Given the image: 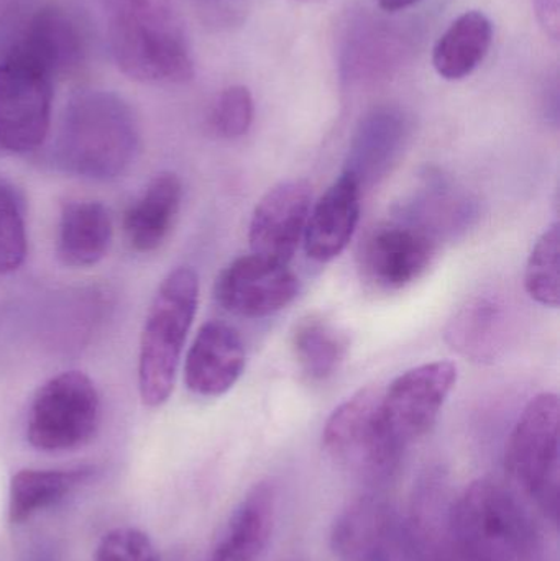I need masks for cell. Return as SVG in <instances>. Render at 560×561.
I'll return each mask as SVG.
<instances>
[{"label":"cell","mask_w":560,"mask_h":561,"mask_svg":"<svg viewBox=\"0 0 560 561\" xmlns=\"http://www.w3.org/2000/svg\"><path fill=\"white\" fill-rule=\"evenodd\" d=\"M138 150L137 117L121 95L88 89L69 99L53 147L62 171L84 180H115L134 164Z\"/></svg>","instance_id":"cell-1"},{"label":"cell","mask_w":560,"mask_h":561,"mask_svg":"<svg viewBox=\"0 0 560 561\" xmlns=\"http://www.w3.org/2000/svg\"><path fill=\"white\" fill-rule=\"evenodd\" d=\"M446 534L480 561H542L545 553L526 497L499 478H479L447 506Z\"/></svg>","instance_id":"cell-2"},{"label":"cell","mask_w":560,"mask_h":561,"mask_svg":"<svg viewBox=\"0 0 560 561\" xmlns=\"http://www.w3.org/2000/svg\"><path fill=\"white\" fill-rule=\"evenodd\" d=\"M107 39L121 71L144 84H184L194 61L171 0H105Z\"/></svg>","instance_id":"cell-3"},{"label":"cell","mask_w":560,"mask_h":561,"mask_svg":"<svg viewBox=\"0 0 560 561\" xmlns=\"http://www.w3.org/2000/svg\"><path fill=\"white\" fill-rule=\"evenodd\" d=\"M197 302L199 278L181 266L161 280L148 307L138 352V391L147 408H161L173 394Z\"/></svg>","instance_id":"cell-4"},{"label":"cell","mask_w":560,"mask_h":561,"mask_svg":"<svg viewBox=\"0 0 560 561\" xmlns=\"http://www.w3.org/2000/svg\"><path fill=\"white\" fill-rule=\"evenodd\" d=\"M559 417L558 394L533 398L510 435L505 457L510 484L552 524L559 519Z\"/></svg>","instance_id":"cell-5"},{"label":"cell","mask_w":560,"mask_h":561,"mask_svg":"<svg viewBox=\"0 0 560 561\" xmlns=\"http://www.w3.org/2000/svg\"><path fill=\"white\" fill-rule=\"evenodd\" d=\"M381 394L377 386L362 388L332 412L322 432L329 457L372 483L388 480L404 454L385 427Z\"/></svg>","instance_id":"cell-6"},{"label":"cell","mask_w":560,"mask_h":561,"mask_svg":"<svg viewBox=\"0 0 560 561\" xmlns=\"http://www.w3.org/2000/svg\"><path fill=\"white\" fill-rule=\"evenodd\" d=\"M101 422V398L94 382L79 371L53 376L30 405L26 438L42 451H69L94 438Z\"/></svg>","instance_id":"cell-7"},{"label":"cell","mask_w":560,"mask_h":561,"mask_svg":"<svg viewBox=\"0 0 560 561\" xmlns=\"http://www.w3.org/2000/svg\"><path fill=\"white\" fill-rule=\"evenodd\" d=\"M53 79L7 49L0 58V150H38L52 127Z\"/></svg>","instance_id":"cell-8"},{"label":"cell","mask_w":560,"mask_h":561,"mask_svg":"<svg viewBox=\"0 0 560 561\" xmlns=\"http://www.w3.org/2000/svg\"><path fill=\"white\" fill-rule=\"evenodd\" d=\"M437 255L436 236L413 220H391L368 230L358 249V272L378 293H398L426 275Z\"/></svg>","instance_id":"cell-9"},{"label":"cell","mask_w":560,"mask_h":561,"mask_svg":"<svg viewBox=\"0 0 560 561\" xmlns=\"http://www.w3.org/2000/svg\"><path fill=\"white\" fill-rule=\"evenodd\" d=\"M456 385L457 366L439 359L401 373L384 389L385 427L401 450L430 434Z\"/></svg>","instance_id":"cell-10"},{"label":"cell","mask_w":560,"mask_h":561,"mask_svg":"<svg viewBox=\"0 0 560 561\" xmlns=\"http://www.w3.org/2000/svg\"><path fill=\"white\" fill-rule=\"evenodd\" d=\"M331 549L338 561H408L410 530L390 501L368 494L335 517Z\"/></svg>","instance_id":"cell-11"},{"label":"cell","mask_w":560,"mask_h":561,"mask_svg":"<svg viewBox=\"0 0 560 561\" xmlns=\"http://www.w3.org/2000/svg\"><path fill=\"white\" fill-rule=\"evenodd\" d=\"M298 293L299 280L288 265L253 253L233 260L214 287L217 304L245 319L273 316L289 306Z\"/></svg>","instance_id":"cell-12"},{"label":"cell","mask_w":560,"mask_h":561,"mask_svg":"<svg viewBox=\"0 0 560 561\" xmlns=\"http://www.w3.org/2000/svg\"><path fill=\"white\" fill-rule=\"evenodd\" d=\"M311 207L312 187L308 181L288 180L273 186L256 204L250 220L253 255L288 265L305 239Z\"/></svg>","instance_id":"cell-13"},{"label":"cell","mask_w":560,"mask_h":561,"mask_svg":"<svg viewBox=\"0 0 560 561\" xmlns=\"http://www.w3.org/2000/svg\"><path fill=\"white\" fill-rule=\"evenodd\" d=\"M9 49L38 66L55 81L81 68L85 42L75 16L52 3L30 16Z\"/></svg>","instance_id":"cell-14"},{"label":"cell","mask_w":560,"mask_h":561,"mask_svg":"<svg viewBox=\"0 0 560 561\" xmlns=\"http://www.w3.org/2000/svg\"><path fill=\"white\" fill-rule=\"evenodd\" d=\"M245 368V346L236 329L209 320L194 336L184 363V382L201 398L227 394Z\"/></svg>","instance_id":"cell-15"},{"label":"cell","mask_w":560,"mask_h":561,"mask_svg":"<svg viewBox=\"0 0 560 561\" xmlns=\"http://www.w3.org/2000/svg\"><path fill=\"white\" fill-rule=\"evenodd\" d=\"M410 137L403 112L378 107L365 115L348 147L344 173L351 174L362 191L387 176L400 160Z\"/></svg>","instance_id":"cell-16"},{"label":"cell","mask_w":560,"mask_h":561,"mask_svg":"<svg viewBox=\"0 0 560 561\" xmlns=\"http://www.w3.org/2000/svg\"><path fill=\"white\" fill-rule=\"evenodd\" d=\"M362 187L351 174L341 176L311 207L305 230L306 255L329 263L347 249L361 220Z\"/></svg>","instance_id":"cell-17"},{"label":"cell","mask_w":560,"mask_h":561,"mask_svg":"<svg viewBox=\"0 0 560 561\" xmlns=\"http://www.w3.org/2000/svg\"><path fill=\"white\" fill-rule=\"evenodd\" d=\"M275 514V486L255 484L199 561H259L272 539Z\"/></svg>","instance_id":"cell-18"},{"label":"cell","mask_w":560,"mask_h":561,"mask_svg":"<svg viewBox=\"0 0 560 561\" xmlns=\"http://www.w3.org/2000/svg\"><path fill=\"white\" fill-rule=\"evenodd\" d=\"M512 320L502 299L476 296L459 307L444 330L447 345L476 363H495L505 353Z\"/></svg>","instance_id":"cell-19"},{"label":"cell","mask_w":560,"mask_h":561,"mask_svg":"<svg viewBox=\"0 0 560 561\" xmlns=\"http://www.w3.org/2000/svg\"><path fill=\"white\" fill-rule=\"evenodd\" d=\"M181 201L183 184L180 178L170 171L157 174L125 213L124 232L128 247L137 253L157 252L176 224Z\"/></svg>","instance_id":"cell-20"},{"label":"cell","mask_w":560,"mask_h":561,"mask_svg":"<svg viewBox=\"0 0 560 561\" xmlns=\"http://www.w3.org/2000/svg\"><path fill=\"white\" fill-rule=\"evenodd\" d=\"M114 239L107 207L98 201H69L62 206L56 255L69 268H89L105 259Z\"/></svg>","instance_id":"cell-21"},{"label":"cell","mask_w":560,"mask_h":561,"mask_svg":"<svg viewBox=\"0 0 560 561\" xmlns=\"http://www.w3.org/2000/svg\"><path fill=\"white\" fill-rule=\"evenodd\" d=\"M493 23L479 10L457 16L433 49V66L446 81H462L476 72L489 55Z\"/></svg>","instance_id":"cell-22"},{"label":"cell","mask_w":560,"mask_h":561,"mask_svg":"<svg viewBox=\"0 0 560 561\" xmlns=\"http://www.w3.org/2000/svg\"><path fill=\"white\" fill-rule=\"evenodd\" d=\"M92 468L22 470L10 481L9 520L23 524L36 513L65 500L92 477Z\"/></svg>","instance_id":"cell-23"},{"label":"cell","mask_w":560,"mask_h":561,"mask_svg":"<svg viewBox=\"0 0 560 561\" xmlns=\"http://www.w3.org/2000/svg\"><path fill=\"white\" fill-rule=\"evenodd\" d=\"M292 348L302 375L312 382L328 381L347 356L348 340L325 317H302L292 333Z\"/></svg>","instance_id":"cell-24"},{"label":"cell","mask_w":560,"mask_h":561,"mask_svg":"<svg viewBox=\"0 0 560 561\" xmlns=\"http://www.w3.org/2000/svg\"><path fill=\"white\" fill-rule=\"evenodd\" d=\"M560 229L552 224L533 247L526 263L525 287L536 302L551 309L560 304Z\"/></svg>","instance_id":"cell-25"},{"label":"cell","mask_w":560,"mask_h":561,"mask_svg":"<svg viewBox=\"0 0 560 561\" xmlns=\"http://www.w3.org/2000/svg\"><path fill=\"white\" fill-rule=\"evenodd\" d=\"M25 210L19 193L0 180V276L15 272L26 259Z\"/></svg>","instance_id":"cell-26"},{"label":"cell","mask_w":560,"mask_h":561,"mask_svg":"<svg viewBox=\"0 0 560 561\" xmlns=\"http://www.w3.org/2000/svg\"><path fill=\"white\" fill-rule=\"evenodd\" d=\"M255 117L253 95L245 85H229L210 108L209 125L217 137L237 140L249 134Z\"/></svg>","instance_id":"cell-27"},{"label":"cell","mask_w":560,"mask_h":561,"mask_svg":"<svg viewBox=\"0 0 560 561\" xmlns=\"http://www.w3.org/2000/svg\"><path fill=\"white\" fill-rule=\"evenodd\" d=\"M446 514L433 513L408 524L411 557L420 561H480L457 549L446 534Z\"/></svg>","instance_id":"cell-28"},{"label":"cell","mask_w":560,"mask_h":561,"mask_svg":"<svg viewBox=\"0 0 560 561\" xmlns=\"http://www.w3.org/2000/svg\"><path fill=\"white\" fill-rule=\"evenodd\" d=\"M95 561H160V556L147 534L121 527L102 537Z\"/></svg>","instance_id":"cell-29"},{"label":"cell","mask_w":560,"mask_h":561,"mask_svg":"<svg viewBox=\"0 0 560 561\" xmlns=\"http://www.w3.org/2000/svg\"><path fill=\"white\" fill-rule=\"evenodd\" d=\"M539 25L549 38L558 42L560 30V0H533Z\"/></svg>","instance_id":"cell-30"},{"label":"cell","mask_w":560,"mask_h":561,"mask_svg":"<svg viewBox=\"0 0 560 561\" xmlns=\"http://www.w3.org/2000/svg\"><path fill=\"white\" fill-rule=\"evenodd\" d=\"M385 12H401V10L411 9L423 0H375Z\"/></svg>","instance_id":"cell-31"},{"label":"cell","mask_w":560,"mask_h":561,"mask_svg":"<svg viewBox=\"0 0 560 561\" xmlns=\"http://www.w3.org/2000/svg\"><path fill=\"white\" fill-rule=\"evenodd\" d=\"M19 0H0V26L5 23V20L9 19L10 13L15 9Z\"/></svg>","instance_id":"cell-32"},{"label":"cell","mask_w":560,"mask_h":561,"mask_svg":"<svg viewBox=\"0 0 560 561\" xmlns=\"http://www.w3.org/2000/svg\"><path fill=\"white\" fill-rule=\"evenodd\" d=\"M296 2H302V3H321V2H324V0H296Z\"/></svg>","instance_id":"cell-33"}]
</instances>
